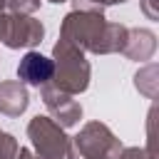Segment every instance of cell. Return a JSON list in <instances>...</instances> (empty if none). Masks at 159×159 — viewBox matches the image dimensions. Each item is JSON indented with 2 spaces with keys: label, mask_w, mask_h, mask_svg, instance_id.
Segmentation results:
<instances>
[{
  "label": "cell",
  "mask_w": 159,
  "mask_h": 159,
  "mask_svg": "<svg viewBox=\"0 0 159 159\" xmlns=\"http://www.w3.org/2000/svg\"><path fill=\"white\" fill-rule=\"evenodd\" d=\"M55 72V65L40 55V52H27L22 60H20V67H17V75L27 82V84H40L45 80H50Z\"/></svg>",
  "instance_id": "obj_1"
}]
</instances>
